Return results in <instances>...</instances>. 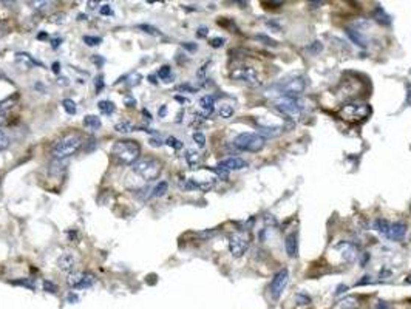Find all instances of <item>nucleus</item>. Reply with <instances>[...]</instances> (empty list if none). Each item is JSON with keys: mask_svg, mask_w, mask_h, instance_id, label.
I'll return each mask as SVG.
<instances>
[{"mask_svg": "<svg viewBox=\"0 0 411 309\" xmlns=\"http://www.w3.org/2000/svg\"><path fill=\"white\" fill-rule=\"evenodd\" d=\"M84 146V136L79 133H68L58 139L51 147V154L54 159H66L76 154Z\"/></svg>", "mask_w": 411, "mask_h": 309, "instance_id": "f257e3e1", "label": "nucleus"}, {"mask_svg": "<svg viewBox=\"0 0 411 309\" xmlns=\"http://www.w3.org/2000/svg\"><path fill=\"white\" fill-rule=\"evenodd\" d=\"M112 154L122 164L135 165L141 156V146L133 139H121L113 144Z\"/></svg>", "mask_w": 411, "mask_h": 309, "instance_id": "f03ea898", "label": "nucleus"}, {"mask_svg": "<svg viewBox=\"0 0 411 309\" xmlns=\"http://www.w3.org/2000/svg\"><path fill=\"white\" fill-rule=\"evenodd\" d=\"M161 172H162V165L155 158L139 159L135 165H133V173L138 175L139 178L146 183H152L155 180H158Z\"/></svg>", "mask_w": 411, "mask_h": 309, "instance_id": "7ed1b4c3", "label": "nucleus"}, {"mask_svg": "<svg viewBox=\"0 0 411 309\" xmlns=\"http://www.w3.org/2000/svg\"><path fill=\"white\" fill-rule=\"evenodd\" d=\"M266 139L260 136L258 133H251V131H244L235 136L234 139V147L240 152H248V153H258L264 149Z\"/></svg>", "mask_w": 411, "mask_h": 309, "instance_id": "20e7f679", "label": "nucleus"}, {"mask_svg": "<svg viewBox=\"0 0 411 309\" xmlns=\"http://www.w3.org/2000/svg\"><path fill=\"white\" fill-rule=\"evenodd\" d=\"M274 107L279 113H282L286 119H297L303 113V105L300 104L298 97L279 96L274 101Z\"/></svg>", "mask_w": 411, "mask_h": 309, "instance_id": "39448f33", "label": "nucleus"}, {"mask_svg": "<svg viewBox=\"0 0 411 309\" xmlns=\"http://www.w3.org/2000/svg\"><path fill=\"white\" fill-rule=\"evenodd\" d=\"M275 88H277V92H279L280 96L298 97L305 92L306 79L303 76H292V77H287V79H283Z\"/></svg>", "mask_w": 411, "mask_h": 309, "instance_id": "423d86ee", "label": "nucleus"}, {"mask_svg": "<svg viewBox=\"0 0 411 309\" xmlns=\"http://www.w3.org/2000/svg\"><path fill=\"white\" fill-rule=\"evenodd\" d=\"M96 281V275L92 272H71L66 277V284L71 289H88Z\"/></svg>", "mask_w": 411, "mask_h": 309, "instance_id": "0eeeda50", "label": "nucleus"}, {"mask_svg": "<svg viewBox=\"0 0 411 309\" xmlns=\"http://www.w3.org/2000/svg\"><path fill=\"white\" fill-rule=\"evenodd\" d=\"M230 77L234 81L243 82V84H246L249 87L260 85L257 71H255L252 67H248V65H240V67L234 68V70H232V73H230Z\"/></svg>", "mask_w": 411, "mask_h": 309, "instance_id": "6e6552de", "label": "nucleus"}, {"mask_svg": "<svg viewBox=\"0 0 411 309\" xmlns=\"http://www.w3.org/2000/svg\"><path fill=\"white\" fill-rule=\"evenodd\" d=\"M287 281H289V271L287 269H280L274 275L271 286H269V294L274 302L280 300L282 294L285 292L286 286H287Z\"/></svg>", "mask_w": 411, "mask_h": 309, "instance_id": "1a4fd4ad", "label": "nucleus"}, {"mask_svg": "<svg viewBox=\"0 0 411 309\" xmlns=\"http://www.w3.org/2000/svg\"><path fill=\"white\" fill-rule=\"evenodd\" d=\"M249 234L248 232H235L229 237V250L235 258L241 257L249 247Z\"/></svg>", "mask_w": 411, "mask_h": 309, "instance_id": "9d476101", "label": "nucleus"}, {"mask_svg": "<svg viewBox=\"0 0 411 309\" xmlns=\"http://www.w3.org/2000/svg\"><path fill=\"white\" fill-rule=\"evenodd\" d=\"M371 113V108L366 104H348L340 110V116L348 121H360Z\"/></svg>", "mask_w": 411, "mask_h": 309, "instance_id": "9b49d317", "label": "nucleus"}, {"mask_svg": "<svg viewBox=\"0 0 411 309\" xmlns=\"http://www.w3.org/2000/svg\"><path fill=\"white\" fill-rule=\"evenodd\" d=\"M248 165H249V164H248L246 159L232 156V158H226V159L221 161V162L218 164V167L226 169L227 172H230V170H243V169H246Z\"/></svg>", "mask_w": 411, "mask_h": 309, "instance_id": "f8f14e48", "label": "nucleus"}, {"mask_svg": "<svg viewBox=\"0 0 411 309\" xmlns=\"http://www.w3.org/2000/svg\"><path fill=\"white\" fill-rule=\"evenodd\" d=\"M285 250L286 255L289 258H297L298 257V234L292 232L285 238Z\"/></svg>", "mask_w": 411, "mask_h": 309, "instance_id": "ddd939ff", "label": "nucleus"}, {"mask_svg": "<svg viewBox=\"0 0 411 309\" xmlns=\"http://www.w3.org/2000/svg\"><path fill=\"white\" fill-rule=\"evenodd\" d=\"M16 63H17V67L22 68V70H31V68H34L36 65H42L40 62H37L36 59H32L28 53H16Z\"/></svg>", "mask_w": 411, "mask_h": 309, "instance_id": "4468645a", "label": "nucleus"}, {"mask_svg": "<svg viewBox=\"0 0 411 309\" xmlns=\"http://www.w3.org/2000/svg\"><path fill=\"white\" fill-rule=\"evenodd\" d=\"M76 257L73 255V253H63V255L59 257L58 260V268L62 271V272H66V274H71L73 269L76 268Z\"/></svg>", "mask_w": 411, "mask_h": 309, "instance_id": "2eb2a0df", "label": "nucleus"}, {"mask_svg": "<svg viewBox=\"0 0 411 309\" xmlns=\"http://www.w3.org/2000/svg\"><path fill=\"white\" fill-rule=\"evenodd\" d=\"M405 234H407V224L402 223V221H396V223H391L386 238L394 240V241H401V240H404Z\"/></svg>", "mask_w": 411, "mask_h": 309, "instance_id": "dca6fc26", "label": "nucleus"}, {"mask_svg": "<svg viewBox=\"0 0 411 309\" xmlns=\"http://www.w3.org/2000/svg\"><path fill=\"white\" fill-rule=\"evenodd\" d=\"M337 249L342 252V257L347 263H352L355 258H357V247H355L352 243H340Z\"/></svg>", "mask_w": 411, "mask_h": 309, "instance_id": "f3484780", "label": "nucleus"}, {"mask_svg": "<svg viewBox=\"0 0 411 309\" xmlns=\"http://www.w3.org/2000/svg\"><path fill=\"white\" fill-rule=\"evenodd\" d=\"M199 107H201V115L204 118H209L215 110V97L210 96V94L203 96L201 99H199Z\"/></svg>", "mask_w": 411, "mask_h": 309, "instance_id": "a211bd4d", "label": "nucleus"}, {"mask_svg": "<svg viewBox=\"0 0 411 309\" xmlns=\"http://www.w3.org/2000/svg\"><path fill=\"white\" fill-rule=\"evenodd\" d=\"M184 158H186V162L189 164V167H192V169H196L199 162H201V154H199L196 150L189 149L184 154Z\"/></svg>", "mask_w": 411, "mask_h": 309, "instance_id": "6ab92c4d", "label": "nucleus"}, {"mask_svg": "<svg viewBox=\"0 0 411 309\" xmlns=\"http://www.w3.org/2000/svg\"><path fill=\"white\" fill-rule=\"evenodd\" d=\"M347 34L349 37V40L352 43H355L357 47H362V48H366V40L365 37L360 34V32L357 30H352V28H347Z\"/></svg>", "mask_w": 411, "mask_h": 309, "instance_id": "aec40b11", "label": "nucleus"}, {"mask_svg": "<svg viewBox=\"0 0 411 309\" xmlns=\"http://www.w3.org/2000/svg\"><path fill=\"white\" fill-rule=\"evenodd\" d=\"M373 17L376 19V22H379L382 25H390L391 24V17L385 13V9L382 6H377L373 13Z\"/></svg>", "mask_w": 411, "mask_h": 309, "instance_id": "412c9836", "label": "nucleus"}, {"mask_svg": "<svg viewBox=\"0 0 411 309\" xmlns=\"http://www.w3.org/2000/svg\"><path fill=\"white\" fill-rule=\"evenodd\" d=\"M102 123H101V119H99L97 116L95 115H88L84 118V127L87 128H90V130H97V128H101Z\"/></svg>", "mask_w": 411, "mask_h": 309, "instance_id": "4be33fe9", "label": "nucleus"}, {"mask_svg": "<svg viewBox=\"0 0 411 309\" xmlns=\"http://www.w3.org/2000/svg\"><path fill=\"white\" fill-rule=\"evenodd\" d=\"M97 108L101 110V113L110 116V115H113L115 113V110H116V105L112 102V101H99L97 102Z\"/></svg>", "mask_w": 411, "mask_h": 309, "instance_id": "5701e85b", "label": "nucleus"}, {"mask_svg": "<svg viewBox=\"0 0 411 309\" xmlns=\"http://www.w3.org/2000/svg\"><path fill=\"white\" fill-rule=\"evenodd\" d=\"M390 226H391V223H388L386 219H383V218H379V219H376V221H374L376 230L379 232V234H382L383 237L388 235V230H390Z\"/></svg>", "mask_w": 411, "mask_h": 309, "instance_id": "b1692460", "label": "nucleus"}, {"mask_svg": "<svg viewBox=\"0 0 411 309\" xmlns=\"http://www.w3.org/2000/svg\"><path fill=\"white\" fill-rule=\"evenodd\" d=\"M169 190V184H167V181H161L157 187H155V189L152 190V193H150V196L152 198H159V196H164L165 195V192Z\"/></svg>", "mask_w": 411, "mask_h": 309, "instance_id": "393cba45", "label": "nucleus"}, {"mask_svg": "<svg viewBox=\"0 0 411 309\" xmlns=\"http://www.w3.org/2000/svg\"><path fill=\"white\" fill-rule=\"evenodd\" d=\"M136 127L130 124L128 121H121V123H118L115 125V130L118 131V133H130V131H133Z\"/></svg>", "mask_w": 411, "mask_h": 309, "instance_id": "a878e982", "label": "nucleus"}, {"mask_svg": "<svg viewBox=\"0 0 411 309\" xmlns=\"http://www.w3.org/2000/svg\"><path fill=\"white\" fill-rule=\"evenodd\" d=\"M337 309H359L357 300L354 299V297H348V299L342 300L337 306Z\"/></svg>", "mask_w": 411, "mask_h": 309, "instance_id": "bb28decb", "label": "nucleus"}, {"mask_svg": "<svg viewBox=\"0 0 411 309\" xmlns=\"http://www.w3.org/2000/svg\"><path fill=\"white\" fill-rule=\"evenodd\" d=\"M234 113H235L234 107L229 105V104L221 105V107H220V110H218V115H220V118H223V119H229V118H232V116H234Z\"/></svg>", "mask_w": 411, "mask_h": 309, "instance_id": "cd10ccee", "label": "nucleus"}, {"mask_svg": "<svg viewBox=\"0 0 411 309\" xmlns=\"http://www.w3.org/2000/svg\"><path fill=\"white\" fill-rule=\"evenodd\" d=\"M62 107H63V110L68 115H76V112H77V107H76V102L73 101V99H63L62 101Z\"/></svg>", "mask_w": 411, "mask_h": 309, "instance_id": "c85d7f7f", "label": "nucleus"}, {"mask_svg": "<svg viewBox=\"0 0 411 309\" xmlns=\"http://www.w3.org/2000/svg\"><path fill=\"white\" fill-rule=\"evenodd\" d=\"M158 77H159V79H162V81H165V82L170 81V77H172V68L169 67V65H164V67L159 68Z\"/></svg>", "mask_w": 411, "mask_h": 309, "instance_id": "c756f323", "label": "nucleus"}, {"mask_svg": "<svg viewBox=\"0 0 411 309\" xmlns=\"http://www.w3.org/2000/svg\"><path fill=\"white\" fill-rule=\"evenodd\" d=\"M138 28L139 30H142L144 32H147V34H150V36H162V32L158 30V28H155V27H152V25H138Z\"/></svg>", "mask_w": 411, "mask_h": 309, "instance_id": "7c9ffc66", "label": "nucleus"}, {"mask_svg": "<svg viewBox=\"0 0 411 309\" xmlns=\"http://www.w3.org/2000/svg\"><path fill=\"white\" fill-rule=\"evenodd\" d=\"M165 146H169V147H172L175 150H181L183 149V142L178 138H175V136H169L167 139H165Z\"/></svg>", "mask_w": 411, "mask_h": 309, "instance_id": "2f4dec72", "label": "nucleus"}, {"mask_svg": "<svg viewBox=\"0 0 411 309\" xmlns=\"http://www.w3.org/2000/svg\"><path fill=\"white\" fill-rule=\"evenodd\" d=\"M206 170H210V172H214V173H217V176L218 178H221V180H227L229 178V172L226 170V169H221V167H206Z\"/></svg>", "mask_w": 411, "mask_h": 309, "instance_id": "473e14b6", "label": "nucleus"}, {"mask_svg": "<svg viewBox=\"0 0 411 309\" xmlns=\"http://www.w3.org/2000/svg\"><path fill=\"white\" fill-rule=\"evenodd\" d=\"M82 40H84L85 45H88V47H97L99 43L102 42V39L97 37V36H84Z\"/></svg>", "mask_w": 411, "mask_h": 309, "instance_id": "72a5a7b5", "label": "nucleus"}, {"mask_svg": "<svg viewBox=\"0 0 411 309\" xmlns=\"http://www.w3.org/2000/svg\"><path fill=\"white\" fill-rule=\"evenodd\" d=\"M193 141L196 142V146L201 147V149L206 146V136H204V133H201V131H195V133H193Z\"/></svg>", "mask_w": 411, "mask_h": 309, "instance_id": "f704fd0d", "label": "nucleus"}, {"mask_svg": "<svg viewBox=\"0 0 411 309\" xmlns=\"http://www.w3.org/2000/svg\"><path fill=\"white\" fill-rule=\"evenodd\" d=\"M321 48H323V45H321V42H318V40H316V42H313L311 43V45L308 47V51L313 54V56H316V54H318L320 51H321Z\"/></svg>", "mask_w": 411, "mask_h": 309, "instance_id": "c9c22d12", "label": "nucleus"}, {"mask_svg": "<svg viewBox=\"0 0 411 309\" xmlns=\"http://www.w3.org/2000/svg\"><path fill=\"white\" fill-rule=\"evenodd\" d=\"M9 144H11L9 138L3 133V131H0V152L6 150V149L9 147Z\"/></svg>", "mask_w": 411, "mask_h": 309, "instance_id": "e433bc0d", "label": "nucleus"}, {"mask_svg": "<svg viewBox=\"0 0 411 309\" xmlns=\"http://www.w3.org/2000/svg\"><path fill=\"white\" fill-rule=\"evenodd\" d=\"M43 291L50 292V294H56L58 292V286L54 284L53 281H50V280H45V281H43Z\"/></svg>", "mask_w": 411, "mask_h": 309, "instance_id": "4c0bfd02", "label": "nucleus"}, {"mask_svg": "<svg viewBox=\"0 0 411 309\" xmlns=\"http://www.w3.org/2000/svg\"><path fill=\"white\" fill-rule=\"evenodd\" d=\"M13 284H20V286H25V288H30V289H34L36 286L34 283H32L31 278H24V280H14Z\"/></svg>", "mask_w": 411, "mask_h": 309, "instance_id": "58836bf2", "label": "nucleus"}, {"mask_svg": "<svg viewBox=\"0 0 411 309\" xmlns=\"http://www.w3.org/2000/svg\"><path fill=\"white\" fill-rule=\"evenodd\" d=\"M14 101H16V97H14V99L8 97V99H5V101H2V102H0V113H3L5 110H8V108H11V107H13Z\"/></svg>", "mask_w": 411, "mask_h": 309, "instance_id": "ea45409f", "label": "nucleus"}, {"mask_svg": "<svg viewBox=\"0 0 411 309\" xmlns=\"http://www.w3.org/2000/svg\"><path fill=\"white\" fill-rule=\"evenodd\" d=\"M65 14L62 13V14H54V16H51L50 17V22H53V24H65Z\"/></svg>", "mask_w": 411, "mask_h": 309, "instance_id": "a19ab883", "label": "nucleus"}, {"mask_svg": "<svg viewBox=\"0 0 411 309\" xmlns=\"http://www.w3.org/2000/svg\"><path fill=\"white\" fill-rule=\"evenodd\" d=\"M99 13H101L102 16H112L113 14V8L110 6V5H102L101 8H99Z\"/></svg>", "mask_w": 411, "mask_h": 309, "instance_id": "79ce46f5", "label": "nucleus"}, {"mask_svg": "<svg viewBox=\"0 0 411 309\" xmlns=\"http://www.w3.org/2000/svg\"><path fill=\"white\" fill-rule=\"evenodd\" d=\"M224 39L223 37H215V39H212L210 40V45H212L214 48H220V47H223L224 45Z\"/></svg>", "mask_w": 411, "mask_h": 309, "instance_id": "37998d69", "label": "nucleus"}, {"mask_svg": "<svg viewBox=\"0 0 411 309\" xmlns=\"http://www.w3.org/2000/svg\"><path fill=\"white\" fill-rule=\"evenodd\" d=\"M95 87H96V92H102V88H104V77L102 76H97L96 77V82H95Z\"/></svg>", "mask_w": 411, "mask_h": 309, "instance_id": "c03bdc74", "label": "nucleus"}, {"mask_svg": "<svg viewBox=\"0 0 411 309\" xmlns=\"http://www.w3.org/2000/svg\"><path fill=\"white\" fill-rule=\"evenodd\" d=\"M176 90H178V92H190V93H195V92H196V88H195V87H190L189 84H186V85H180V87H176Z\"/></svg>", "mask_w": 411, "mask_h": 309, "instance_id": "a18cd8bd", "label": "nucleus"}, {"mask_svg": "<svg viewBox=\"0 0 411 309\" xmlns=\"http://www.w3.org/2000/svg\"><path fill=\"white\" fill-rule=\"evenodd\" d=\"M183 48H186V50H189V51H196V50H198V45H196V43L184 42V43H183Z\"/></svg>", "mask_w": 411, "mask_h": 309, "instance_id": "49530a36", "label": "nucleus"}, {"mask_svg": "<svg viewBox=\"0 0 411 309\" xmlns=\"http://www.w3.org/2000/svg\"><path fill=\"white\" fill-rule=\"evenodd\" d=\"M297 299H298V302H300V300L303 302L302 305H309V303H311V299H309L308 295H305V294H298V295H297Z\"/></svg>", "mask_w": 411, "mask_h": 309, "instance_id": "de8ad7c7", "label": "nucleus"}, {"mask_svg": "<svg viewBox=\"0 0 411 309\" xmlns=\"http://www.w3.org/2000/svg\"><path fill=\"white\" fill-rule=\"evenodd\" d=\"M217 234V230H207V232H201V234H198L201 238H210Z\"/></svg>", "mask_w": 411, "mask_h": 309, "instance_id": "09e8293b", "label": "nucleus"}, {"mask_svg": "<svg viewBox=\"0 0 411 309\" xmlns=\"http://www.w3.org/2000/svg\"><path fill=\"white\" fill-rule=\"evenodd\" d=\"M196 34H198V37H206L207 36V28L206 27H199Z\"/></svg>", "mask_w": 411, "mask_h": 309, "instance_id": "8fccbe9b", "label": "nucleus"}, {"mask_svg": "<svg viewBox=\"0 0 411 309\" xmlns=\"http://www.w3.org/2000/svg\"><path fill=\"white\" fill-rule=\"evenodd\" d=\"M162 144H164V142L161 139H155V138L150 139V146H153V147H161Z\"/></svg>", "mask_w": 411, "mask_h": 309, "instance_id": "3c124183", "label": "nucleus"}, {"mask_svg": "<svg viewBox=\"0 0 411 309\" xmlns=\"http://www.w3.org/2000/svg\"><path fill=\"white\" fill-rule=\"evenodd\" d=\"M407 104L411 107V85L407 87Z\"/></svg>", "mask_w": 411, "mask_h": 309, "instance_id": "603ef678", "label": "nucleus"}, {"mask_svg": "<svg viewBox=\"0 0 411 309\" xmlns=\"http://www.w3.org/2000/svg\"><path fill=\"white\" fill-rule=\"evenodd\" d=\"M61 43H62V39H53V40H51V47H53L54 50H56V48L61 45Z\"/></svg>", "mask_w": 411, "mask_h": 309, "instance_id": "864d4df0", "label": "nucleus"}, {"mask_svg": "<svg viewBox=\"0 0 411 309\" xmlns=\"http://www.w3.org/2000/svg\"><path fill=\"white\" fill-rule=\"evenodd\" d=\"M61 63L59 62H53V65H51V68H53V71L56 73V74H59V71H61Z\"/></svg>", "mask_w": 411, "mask_h": 309, "instance_id": "5fc2aeb1", "label": "nucleus"}, {"mask_svg": "<svg viewBox=\"0 0 411 309\" xmlns=\"http://www.w3.org/2000/svg\"><path fill=\"white\" fill-rule=\"evenodd\" d=\"M158 113H159V116H161V118H164L165 115H167V105H162V107L159 108V112H158Z\"/></svg>", "mask_w": 411, "mask_h": 309, "instance_id": "6e6d98bb", "label": "nucleus"}, {"mask_svg": "<svg viewBox=\"0 0 411 309\" xmlns=\"http://www.w3.org/2000/svg\"><path fill=\"white\" fill-rule=\"evenodd\" d=\"M93 62H95L96 65H102V63H104L105 61H104L102 58H99V56H97V54H96V56L93 58Z\"/></svg>", "mask_w": 411, "mask_h": 309, "instance_id": "4d7b16f0", "label": "nucleus"}, {"mask_svg": "<svg viewBox=\"0 0 411 309\" xmlns=\"http://www.w3.org/2000/svg\"><path fill=\"white\" fill-rule=\"evenodd\" d=\"M377 309H391V306L388 303H385V302H380L379 305H377Z\"/></svg>", "mask_w": 411, "mask_h": 309, "instance_id": "13d9d810", "label": "nucleus"}, {"mask_svg": "<svg viewBox=\"0 0 411 309\" xmlns=\"http://www.w3.org/2000/svg\"><path fill=\"white\" fill-rule=\"evenodd\" d=\"M6 124V116L3 113H0V127H3Z\"/></svg>", "mask_w": 411, "mask_h": 309, "instance_id": "bf43d9fd", "label": "nucleus"}, {"mask_svg": "<svg viewBox=\"0 0 411 309\" xmlns=\"http://www.w3.org/2000/svg\"><path fill=\"white\" fill-rule=\"evenodd\" d=\"M77 300H79V299H77V295H76V294H74V295H73V294H70V295H68V302H71V303H73V302H77Z\"/></svg>", "mask_w": 411, "mask_h": 309, "instance_id": "052dcab7", "label": "nucleus"}, {"mask_svg": "<svg viewBox=\"0 0 411 309\" xmlns=\"http://www.w3.org/2000/svg\"><path fill=\"white\" fill-rule=\"evenodd\" d=\"M142 115L146 116V118H147L149 121L152 119V115H150V112H147V110H142Z\"/></svg>", "mask_w": 411, "mask_h": 309, "instance_id": "680f3d73", "label": "nucleus"}, {"mask_svg": "<svg viewBox=\"0 0 411 309\" xmlns=\"http://www.w3.org/2000/svg\"><path fill=\"white\" fill-rule=\"evenodd\" d=\"M176 99H178L180 102H187V99H184V97H181V96H176Z\"/></svg>", "mask_w": 411, "mask_h": 309, "instance_id": "e2e57ef3", "label": "nucleus"}, {"mask_svg": "<svg viewBox=\"0 0 411 309\" xmlns=\"http://www.w3.org/2000/svg\"><path fill=\"white\" fill-rule=\"evenodd\" d=\"M405 283H411V275H408L407 280H405Z\"/></svg>", "mask_w": 411, "mask_h": 309, "instance_id": "0e129e2a", "label": "nucleus"}]
</instances>
